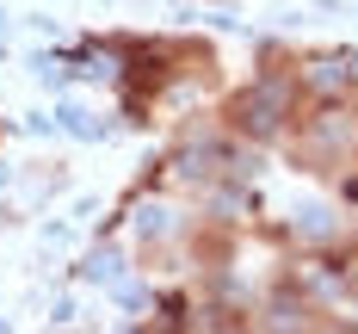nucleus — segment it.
Returning <instances> with one entry per match:
<instances>
[{
  "label": "nucleus",
  "mask_w": 358,
  "mask_h": 334,
  "mask_svg": "<svg viewBox=\"0 0 358 334\" xmlns=\"http://www.w3.org/2000/svg\"><path fill=\"white\" fill-rule=\"evenodd\" d=\"M303 81H309L322 99H334V93H346V81H352V62H346V56H334V62H309V69H303Z\"/></svg>",
  "instance_id": "1"
},
{
  "label": "nucleus",
  "mask_w": 358,
  "mask_h": 334,
  "mask_svg": "<svg viewBox=\"0 0 358 334\" xmlns=\"http://www.w3.org/2000/svg\"><path fill=\"white\" fill-rule=\"evenodd\" d=\"M241 118H248L253 130H272V118H278V93H272V87H259V93H253V106H241Z\"/></svg>",
  "instance_id": "2"
}]
</instances>
